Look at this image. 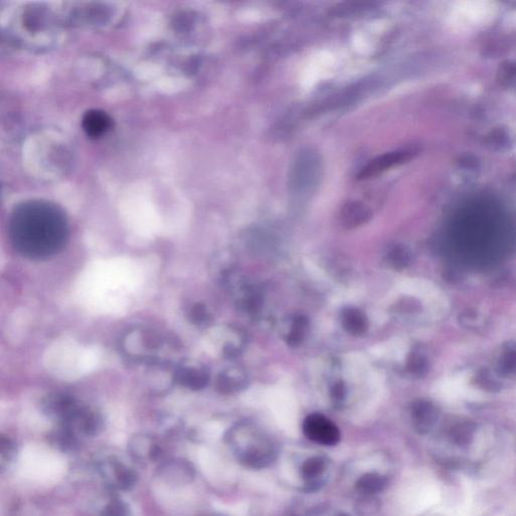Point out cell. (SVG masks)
I'll return each mask as SVG.
<instances>
[{
    "label": "cell",
    "instance_id": "277c9868",
    "mask_svg": "<svg viewBox=\"0 0 516 516\" xmlns=\"http://www.w3.org/2000/svg\"><path fill=\"white\" fill-rule=\"evenodd\" d=\"M97 471L111 490L129 491L137 482V474L119 458L106 456L97 462Z\"/></svg>",
    "mask_w": 516,
    "mask_h": 516
},
{
    "label": "cell",
    "instance_id": "2e32d148",
    "mask_svg": "<svg viewBox=\"0 0 516 516\" xmlns=\"http://www.w3.org/2000/svg\"><path fill=\"white\" fill-rule=\"evenodd\" d=\"M244 384H246V379L243 375H240L237 369L229 368L220 373L216 386L220 393L230 395L243 388Z\"/></svg>",
    "mask_w": 516,
    "mask_h": 516
},
{
    "label": "cell",
    "instance_id": "7c38bea8",
    "mask_svg": "<svg viewBox=\"0 0 516 516\" xmlns=\"http://www.w3.org/2000/svg\"><path fill=\"white\" fill-rule=\"evenodd\" d=\"M372 213L370 209L360 202L345 204L340 212V222L345 228L352 229L369 221Z\"/></svg>",
    "mask_w": 516,
    "mask_h": 516
},
{
    "label": "cell",
    "instance_id": "5b68a950",
    "mask_svg": "<svg viewBox=\"0 0 516 516\" xmlns=\"http://www.w3.org/2000/svg\"><path fill=\"white\" fill-rule=\"evenodd\" d=\"M83 406L84 404L71 395L53 393L43 398L41 409L46 417L57 420L59 424L70 426L79 415Z\"/></svg>",
    "mask_w": 516,
    "mask_h": 516
},
{
    "label": "cell",
    "instance_id": "30bf717a",
    "mask_svg": "<svg viewBox=\"0 0 516 516\" xmlns=\"http://www.w3.org/2000/svg\"><path fill=\"white\" fill-rule=\"evenodd\" d=\"M161 452L155 440L146 433H137L129 440L128 454L135 462L155 461L161 456Z\"/></svg>",
    "mask_w": 516,
    "mask_h": 516
},
{
    "label": "cell",
    "instance_id": "ba28073f",
    "mask_svg": "<svg viewBox=\"0 0 516 516\" xmlns=\"http://www.w3.org/2000/svg\"><path fill=\"white\" fill-rule=\"evenodd\" d=\"M291 172V184L295 190H298L299 187L301 190H312L313 187L318 184L321 173L319 157L311 151L302 153L295 162Z\"/></svg>",
    "mask_w": 516,
    "mask_h": 516
},
{
    "label": "cell",
    "instance_id": "44dd1931",
    "mask_svg": "<svg viewBox=\"0 0 516 516\" xmlns=\"http://www.w3.org/2000/svg\"><path fill=\"white\" fill-rule=\"evenodd\" d=\"M101 516H131L130 508L120 499H112L104 507Z\"/></svg>",
    "mask_w": 516,
    "mask_h": 516
},
{
    "label": "cell",
    "instance_id": "7402d4cb",
    "mask_svg": "<svg viewBox=\"0 0 516 516\" xmlns=\"http://www.w3.org/2000/svg\"><path fill=\"white\" fill-rule=\"evenodd\" d=\"M331 395H332V398L336 402H342L345 398V395H346V389H345L344 384H342V382L336 384L333 386Z\"/></svg>",
    "mask_w": 516,
    "mask_h": 516
},
{
    "label": "cell",
    "instance_id": "8fae6325",
    "mask_svg": "<svg viewBox=\"0 0 516 516\" xmlns=\"http://www.w3.org/2000/svg\"><path fill=\"white\" fill-rule=\"evenodd\" d=\"M408 155H406V153L397 151V153H388L379 155L362 169L361 172L358 173V180H367L377 177L380 173L386 172L388 169L406 161Z\"/></svg>",
    "mask_w": 516,
    "mask_h": 516
},
{
    "label": "cell",
    "instance_id": "603a6c76",
    "mask_svg": "<svg viewBox=\"0 0 516 516\" xmlns=\"http://www.w3.org/2000/svg\"><path fill=\"white\" fill-rule=\"evenodd\" d=\"M336 516H348V515H336Z\"/></svg>",
    "mask_w": 516,
    "mask_h": 516
},
{
    "label": "cell",
    "instance_id": "8992f818",
    "mask_svg": "<svg viewBox=\"0 0 516 516\" xmlns=\"http://www.w3.org/2000/svg\"><path fill=\"white\" fill-rule=\"evenodd\" d=\"M302 431L310 441L322 446H335L341 439L338 427L322 413L309 415L302 424Z\"/></svg>",
    "mask_w": 516,
    "mask_h": 516
},
{
    "label": "cell",
    "instance_id": "9a60e30c",
    "mask_svg": "<svg viewBox=\"0 0 516 516\" xmlns=\"http://www.w3.org/2000/svg\"><path fill=\"white\" fill-rule=\"evenodd\" d=\"M388 479L384 475L377 472L366 473L356 482L358 492L366 495H373L381 492L386 488Z\"/></svg>",
    "mask_w": 516,
    "mask_h": 516
},
{
    "label": "cell",
    "instance_id": "7a4b0ae2",
    "mask_svg": "<svg viewBox=\"0 0 516 516\" xmlns=\"http://www.w3.org/2000/svg\"><path fill=\"white\" fill-rule=\"evenodd\" d=\"M175 342L150 327H131L120 342L122 353L130 361L148 366L169 364L166 351L175 349Z\"/></svg>",
    "mask_w": 516,
    "mask_h": 516
},
{
    "label": "cell",
    "instance_id": "d6986e66",
    "mask_svg": "<svg viewBox=\"0 0 516 516\" xmlns=\"http://www.w3.org/2000/svg\"><path fill=\"white\" fill-rule=\"evenodd\" d=\"M188 318L189 321L197 327L207 326L212 319L208 308L202 302H196L189 309Z\"/></svg>",
    "mask_w": 516,
    "mask_h": 516
},
{
    "label": "cell",
    "instance_id": "4fadbf2b",
    "mask_svg": "<svg viewBox=\"0 0 516 516\" xmlns=\"http://www.w3.org/2000/svg\"><path fill=\"white\" fill-rule=\"evenodd\" d=\"M82 126L88 137L98 139L110 129L112 120L104 111L90 110L84 115Z\"/></svg>",
    "mask_w": 516,
    "mask_h": 516
},
{
    "label": "cell",
    "instance_id": "6da1fadb",
    "mask_svg": "<svg viewBox=\"0 0 516 516\" xmlns=\"http://www.w3.org/2000/svg\"><path fill=\"white\" fill-rule=\"evenodd\" d=\"M8 237L13 249L22 257L46 259L66 246L68 220L62 209L51 202H24L11 213Z\"/></svg>",
    "mask_w": 516,
    "mask_h": 516
},
{
    "label": "cell",
    "instance_id": "ac0fdd59",
    "mask_svg": "<svg viewBox=\"0 0 516 516\" xmlns=\"http://www.w3.org/2000/svg\"><path fill=\"white\" fill-rule=\"evenodd\" d=\"M17 447L10 438L1 436L0 439V467L1 472L10 468L17 457Z\"/></svg>",
    "mask_w": 516,
    "mask_h": 516
},
{
    "label": "cell",
    "instance_id": "5bb4252c",
    "mask_svg": "<svg viewBox=\"0 0 516 516\" xmlns=\"http://www.w3.org/2000/svg\"><path fill=\"white\" fill-rule=\"evenodd\" d=\"M341 322L345 331L352 336L364 335L368 330V320L366 313L353 307L342 311Z\"/></svg>",
    "mask_w": 516,
    "mask_h": 516
},
{
    "label": "cell",
    "instance_id": "3957f363",
    "mask_svg": "<svg viewBox=\"0 0 516 516\" xmlns=\"http://www.w3.org/2000/svg\"><path fill=\"white\" fill-rule=\"evenodd\" d=\"M226 438L238 461L248 468H266L277 459L275 444L262 433H250L248 428L237 427L229 431Z\"/></svg>",
    "mask_w": 516,
    "mask_h": 516
},
{
    "label": "cell",
    "instance_id": "52a82bcc",
    "mask_svg": "<svg viewBox=\"0 0 516 516\" xmlns=\"http://www.w3.org/2000/svg\"><path fill=\"white\" fill-rule=\"evenodd\" d=\"M175 384L192 391H200L210 382V370L201 362L183 359L173 369Z\"/></svg>",
    "mask_w": 516,
    "mask_h": 516
},
{
    "label": "cell",
    "instance_id": "e0dca14e",
    "mask_svg": "<svg viewBox=\"0 0 516 516\" xmlns=\"http://www.w3.org/2000/svg\"><path fill=\"white\" fill-rule=\"evenodd\" d=\"M327 469L326 459L319 456L309 458L302 463L301 467V475L306 481L315 482L318 478L321 477Z\"/></svg>",
    "mask_w": 516,
    "mask_h": 516
},
{
    "label": "cell",
    "instance_id": "ffe728a7",
    "mask_svg": "<svg viewBox=\"0 0 516 516\" xmlns=\"http://www.w3.org/2000/svg\"><path fill=\"white\" fill-rule=\"evenodd\" d=\"M309 322L306 318H295L293 322V329H291L290 335L288 337V344L291 347L299 346L304 340V334L308 329Z\"/></svg>",
    "mask_w": 516,
    "mask_h": 516
},
{
    "label": "cell",
    "instance_id": "9c48e42d",
    "mask_svg": "<svg viewBox=\"0 0 516 516\" xmlns=\"http://www.w3.org/2000/svg\"><path fill=\"white\" fill-rule=\"evenodd\" d=\"M157 476L161 481L170 486H184L192 483L196 470L192 463L188 460L175 458L161 463L157 469Z\"/></svg>",
    "mask_w": 516,
    "mask_h": 516
}]
</instances>
